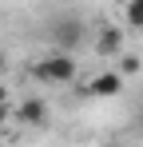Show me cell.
I'll list each match as a JSON object with an SVG mask.
<instances>
[{"label":"cell","mask_w":143,"mask_h":147,"mask_svg":"<svg viewBox=\"0 0 143 147\" xmlns=\"http://www.w3.org/2000/svg\"><path fill=\"white\" fill-rule=\"evenodd\" d=\"M16 119H20L24 127H48V103L40 96H28L20 107H16Z\"/></svg>","instance_id":"7a4b0ae2"},{"label":"cell","mask_w":143,"mask_h":147,"mask_svg":"<svg viewBox=\"0 0 143 147\" xmlns=\"http://www.w3.org/2000/svg\"><path fill=\"white\" fill-rule=\"evenodd\" d=\"M32 76H36L40 84H72L76 64H72V56H68V52H56V56L40 60V64L32 68Z\"/></svg>","instance_id":"6da1fadb"},{"label":"cell","mask_w":143,"mask_h":147,"mask_svg":"<svg viewBox=\"0 0 143 147\" xmlns=\"http://www.w3.org/2000/svg\"><path fill=\"white\" fill-rule=\"evenodd\" d=\"M119 48H123V28L107 24L103 32H99V40H95V52H99L103 60H111V56H119Z\"/></svg>","instance_id":"3957f363"},{"label":"cell","mask_w":143,"mask_h":147,"mask_svg":"<svg viewBox=\"0 0 143 147\" xmlns=\"http://www.w3.org/2000/svg\"><path fill=\"white\" fill-rule=\"evenodd\" d=\"M80 20H72V16H64V20H56V44L60 48H76L80 44Z\"/></svg>","instance_id":"277c9868"},{"label":"cell","mask_w":143,"mask_h":147,"mask_svg":"<svg viewBox=\"0 0 143 147\" xmlns=\"http://www.w3.org/2000/svg\"><path fill=\"white\" fill-rule=\"evenodd\" d=\"M119 88H123V76H119V72H99L92 80V96H103V99L119 96Z\"/></svg>","instance_id":"5b68a950"},{"label":"cell","mask_w":143,"mask_h":147,"mask_svg":"<svg viewBox=\"0 0 143 147\" xmlns=\"http://www.w3.org/2000/svg\"><path fill=\"white\" fill-rule=\"evenodd\" d=\"M4 123H8V111L0 107V135H4Z\"/></svg>","instance_id":"9c48e42d"},{"label":"cell","mask_w":143,"mask_h":147,"mask_svg":"<svg viewBox=\"0 0 143 147\" xmlns=\"http://www.w3.org/2000/svg\"><path fill=\"white\" fill-rule=\"evenodd\" d=\"M131 72H139V60L135 56H123L119 60V76H131Z\"/></svg>","instance_id":"52a82bcc"},{"label":"cell","mask_w":143,"mask_h":147,"mask_svg":"<svg viewBox=\"0 0 143 147\" xmlns=\"http://www.w3.org/2000/svg\"><path fill=\"white\" fill-rule=\"evenodd\" d=\"M4 103H8V88L0 84V107H4Z\"/></svg>","instance_id":"ba28073f"},{"label":"cell","mask_w":143,"mask_h":147,"mask_svg":"<svg viewBox=\"0 0 143 147\" xmlns=\"http://www.w3.org/2000/svg\"><path fill=\"white\" fill-rule=\"evenodd\" d=\"M4 68H8V60H4V52H0V72H4Z\"/></svg>","instance_id":"30bf717a"},{"label":"cell","mask_w":143,"mask_h":147,"mask_svg":"<svg viewBox=\"0 0 143 147\" xmlns=\"http://www.w3.org/2000/svg\"><path fill=\"white\" fill-rule=\"evenodd\" d=\"M123 16H127L131 28H143V0H131V4L123 8Z\"/></svg>","instance_id":"8992f818"}]
</instances>
